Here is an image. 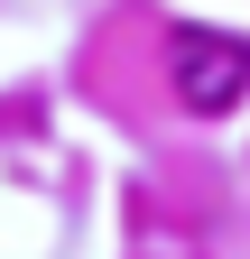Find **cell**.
Here are the masks:
<instances>
[{
  "mask_svg": "<svg viewBox=\"0 0 250 259\" xmlns=\"http://www.w3.org/2000/svg\"><path fill=\"white\" fill-rule=\"evenodd\" d=\"M167 74H176V102L213 120V111H232L241 93H250V37H223V28H176Z\"/></svg>",
  "mask_w": 250,
  "mask_h": 259,
  "instance_id": "obj_1",
  "label": "cell"
}]
</instances>
